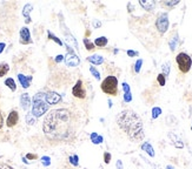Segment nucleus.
Wrapping results in <instances>:
<instances>
[{
    "label": "nucleus",
    "instance_id": "21",
    "mask_svg": "<svg viewBox=\"0 0 192 169\" xmlns=\"http://www.w3.org/2000/svg\"><path fill=\"white\" fill-rule=\"evenodd\" d=\"M10 71V67H8V65L6 62H2L0 63V78L1 76H4V75H6V73Z\"/></svg>",
    "mask_w": 192,
    "mask_h": 169
},
{
    "label": "nucleus",
    "instance_id": "31",
    "mask_svg": "<svg viewBox=\"0 0 192 169\" xmlns=\"http://www.w3.org/2000/svg\"><path fill=\"white\" fill-rule=\"evenodd\" d=\"M78 161H79V158H78L77 155H72V156H70V162L73 164L74 167L78 166Z\"/></svg>",
    "mask_w": 192,
    "mask_h": 169
},
{
    "label": "nucleus",
    "instance_id": "38",
    "mask_svg": "<svg viewBox=\"0 0 192 169\" xmlns=\"http://www.w3.org/2000/svg\"><path fill=\"white\" fill-rule=\"evenodd\" d=\"M123 88H124V92H125V93H130V86H128L126 82H124L123 84Z\"/></svg>",
    "mask_w": 192,
    "mask_h": 169
},
{
    "label": "nucleus",
    "instance_id": "12",
    "mask_svg": "<svg viewBox=\"0 0 192 169\" xmlns=\"http://www.w3.org/2000/svg\"><path fill=\"white\" fill-rule=\"evenodd\" d=\"M140 6L144 8L145 11H149V12H152L155 10L156 7V1H147V0H140L139 1Z\"/></svg>",
    "mask_w": 192,
    "mask_h": 169
},
{
    "label": "nucleus",
    "instance_id": "34",
    "mask_svg": "<svg viewBox=\"0 0 192 169\" xmlns=\"http://www.w3.org/2000/svg\"><path fill=\"white\" fill-rule=\"evenodd\" d=\"M104 161H105V163L106 164L110 163V161H111V154L107 153V152L104 154Z\"/></svg>",
    "mask_w": 192,
    "mask_h": 169
},
{
    "label": "nucleus",
    "instance_id": "13",
    "mask_svg": "<svg viewBox=\"0 0 192 169\" xmlns=\"http://www.w3.org/2000/svg\"><path fill=\"white\" fill-rule=\"evenodd\" d=\"M18 79L20 81V84L24 88H27V87H30V82L32 81V76H25V75H22V74H19L18 75Z\"/></svg>",
    "mask_w": 192,
    "mask_h": 169
},
{
    "label": "nucleus",
    "instance_id": "45",
    "mask_svg": "<svg viewBox=\"0 0 192 169\" xmlns=\"http://www.w3.org/2000/svg\"><path fill=\"white\" fill-rule=\"evenodd\" d=\"M5 43H4V42H0V53L2 52V51H4V48H5Z\"/></svg>",
    "mask_w": 192,
    "mask_h": 169
},
{
    "label": "nucleus",
    "instance_id": "48",
    "mask_svg": "<svg viewBox=\"0 0 192 169\" xmlns=\"http://www.w3.org/2000/svg\"><path fill=\"white\" fill-rule=\"evenodd\" d=\"M191 130H192V126H191Z\"/></svg>",
    "mask_w": 192,
    "mask_h": 169
},
{
    "label": "nucleus",
    "instance_id": "32",
    "mask_svg": "<svg viewBox=\"0 0 192 169\" xmlns=\"http://www.w3.org/2000/svg\"><path fill=\"white\" fill-rule=\"evenodd\" d=\"M142 65H143V60H142V59H139L138 61L136 62V66H134V71H136V73H139V72H140Z\"/></svg>",
    "mask_w": 192,
    "mask_h": 169
},
{
    "label": "nucleus",
    "instance_id": "41",
    "mask_svg": "<svg viewBox=\"0 0 192 169\" xmlns=\"http://www.w3.org/2000/svg\"><path fill=\"white\" fill-rule=\"evenodd\" d=\"M63 59H64V55H61V54H59L58 57L55 58V62H60V61H63Z\"/></svg>",
    "mask_w": 192,
    "mask_h": 169
},
{
    "label": "nucleus",
    "instance_id": "24",
    "mask_svg": "<svg viewBox=\"0 0 192 169\" xmlns=\"http://www.w3.org/2000/svg\"><path fill=\"white\" fill-rule=\"evenodd\" d=\"M170 66H171L170 62H166L163 65V75H164L165 78L170 74Z\"/></svg>",
    "mask_w": 192,
    "mask_h": 169
},
{
    "label": "nucleus",
    "instance_id": "33",
    "mask_svg": "<svg viewBox=\"0 0 192 169\" xmlns=\"http://www.w3.org/2000/svg\"><path fill=\"white\" fill-rule=\"evenodd\" d=\"M41 163H43L44 166H50V163H51V158H48V156H44V158H41Z\"/></svg>",
    "mask_w": 192,
    "mask_h": 169
},
{
    "label": "nucleus",
    "instance_id": "6",
    "mask_svg": "<svg viewBox=\"0 0 192 169\" xmlns=\"http://www.w3.org/2000/svg\"><path fill=\"white\" fill-rule=\"evenodd\" d=\"M156 26H157V30L159 31V33H165L169 28V16L167 13H160L157 20H156Z\"/></svg>",
    "mask_w": 192,
    "mask_h": 169
},
{
    "label": "nucleus",
    "instance_id": "43",
    "mask_svg": "<svg viewBox=\"0 0 192 169\" xmlns=\"http://www.w3.org/2000/svg\"><path fill=\"white\" fill-rule=\"evenodd\" d=\"M93 26L96 27V28H97V27H100V26H102V22H99V21L94 20V21H93Z\"/></svg>",
    "mask_w": 192,
    "mask_h": 169
},
{
    "label": "nucleus",
    "instance_id": "46",
    "mask_svg": "<svg viewBox=\"0 0 192 169\" xmlns=\"http://www.w3.org/2000/svg\"><path fill=\"white\" fill-rule=\"evenodd\" d=\"M108 107H110V108L112 107V102H111V101H108Z\"/></svg>",
    "mask_w": 192,
    "mask_h": 169
},
{
    "label": "nucleus",
    "instance_id": "14",
    "mask_svg": "<svg viewBox=\"0 0 192 169\" xmlns=\"http://www.w3.org/2000/svg\"><path fill=\"white\" fill-rule=\"evenodd\" d=\"M87 61L91 63H93V65H102L104 62V58L100 57V55H98V54H94V55H91L87 58Z\"/></svg>",
    "mask_w": 192,
    "mask_h": 169
},
{
    "label": "nucleus",
    "instance_id": "9",
    "mask_svg": "<svg viewBox=\"0 0 192 169\" xmlns=\"http://www.w3.org/2000/svg\"><path fill=\"white\" fill-rule=\"evenodd\" d=\"M60 100H61V96L55 92H48V93L45 94V101L47 102L48 106L55 105V103L60 102Z\"/></svg>",
    "mask_w": 192,
    "mask_h": 169
},
{
    "label": "nucleus",
    "instance_id": "1",
    "mask_svg": "<svg viewBox=\"0 0 192 169\" xmlns=\"http://www.w3.org/2000/svg\"><path fill=\"white\" fill-rule=\"evenodd\" d=\"M78 115L70 108L53 109L45 116L43 132L47 139L57 142H71L80 129Z\"/></svg>",
    "mask_w": 192,
    "mask_h": 169
},
{
    "label": "nucleus",
    "instance_id": "35",
    "mask_svg": "<svg viewBox=\"0 0 192 169\" xmlns=\"http://www.w3.org/2000/svg\"><path fill=\"white\" fill-rule=\"evenodd\" d=\"M124 101H125V102L132 101V95H131V93H125V94H124Z\"/></svg>",
    "mask_w": 192,
    "mask_h": 169
},
{
    "label": "nucleus",
    "instance_id": "17",
    "mask_svg": "<svg viewBox=\"0 0 192 169\" xmlns=\"http://www.w3.org/2000/svg\"><path fill=\"white\" fill-rule=\"evenodd\" d=\"M142 149L149 154L150 156H152V158L155 156V150H153V148L151 146V143H149V142L143 143V144H142Z\"/></svg>",
    "mask_w": 192,
    "mask_h": 169
},
{
    "label": "nucleus",
    "instance_id": "4",
    "mask_svg": "<svg viewBox=\"0 0 192 169\" xmlns=\"http://www.w3.org/2000/svg\"><path fill=\"white\" fill-rule=\"evenodd\" d=\"M100 88H102L103 92L107 95H112V96L118 95V80H117V78L113 76V75L107 76L106 79L102 82Z\"/></svg>",
    "mask_w": 192,
    "mask_h": 169
},
{
    "label": "nucleus",
    "instance_id": "5",
    "mask_svg": "<svg viewBox=\"0 0 192 169\" xmlns=\"http://www.w3.org/2000/svg\"><path fill=\"white\" fill-rule=\"evenodd\" d=\"M176 61H177V65H178V69L180 71L181 73L185 74L191 69L192 59L189 54H186V53L181 52V53H179V54H177Z\"/></svg>",
    "mask_w": 192,
    "mask_h": 169
},
{
    "label": "nucleus",
    "instance_id": "40",
    "mask_svg": "<svg viewBox=\"0 0 192 169\" xmlns=\"http://www.w3.org/2000/svg\"><path fill=\"white\" fill-rule=\"evenodd\" d=\"M26 158H30V160H36V158H38L36 154H27L26 155Z\"/></svg>",
    "mask_w": 192,
    "mask_h": 169
},
{
    "label": "nucleus",
    "instance_id": "36",
    "mask_svg": "<svg viewBox=\"0 0 192 169\" xmlns=\"http://www.w3.org/2000/svg\"><path fill=\"white\" fill-rule=\"evenodd\" d=\"M26 120H27V123H28V125H33L34 121H36V119H32V114H28V115L26 116Z\"/></svg>",
    "mask_w": 192,
    "mask_h": 169
},
{
    "label": "nucleus",
    "instance_id": "28",
    "mask_svg": "<svg viewBox=\"0 0 192 169\" xmlns=\"http://www.w3.org/2000/svg\"><path fill=\"white\" fill-rule=\"evenodd\" d=\"M160 114H161V109H160L159 107H155V108L152 109V117H153V119H157Z\"/></svg>",
    "mask_w": 192,
    "mask_h": 169
},
{
    "label": "nucleus",
    "instance_id": "7",
    "mask_svg": "<svg viewBox=\"0 0 192 169\" xmlns=\"http://www.w3.org/2000/svg\"><path fill=\"white\" fill-rule=\"evenodd\" d=\"M67 48H69V53L64 57L65 62H66V65H67L69 67H77V66L80 63L79 58H78V57L74 54V52L70 48V46H67Z\"/></svg>",
    "mask_w": 192,
    "mask_h": 169
},
{
    "label": "nucleus",
    "instance_id": "30",
    "mask_svg": "<svg viewBox=\"0 0 192 169\" xmlns=\"http://www.w3.org/2000/svg\"><path fill=\"white\" fill-rule=\"evenodd\" d=\"M157 80H158V82H159L160 86H165V82H166V78L163 75V74H159L158 76H157Z\"/></svg>",
    "mask_w": 192,
    "mask_h": 169
},
{
    "label": "nucleus",
    "instance_id": "22",
    "mask_svg": "<svg viewBox=\"0 0 192 169\" xmlns=\"http://www.w3.org/2000/svg\"><path fill=\"white\" fill-rule=\"evenodd\" d=\"M169 45H170V48H171V51L173 52L175 49L177 48V46H178V35H175V37L172 38L170 40V42H169Z\"/></svg>",
    "mask_w": 192,
    "mask_h": 169
},
{
    "label": "nucleus",
    "instance_id": "20",
    "mask_svg": "<svg viewBox=\"0 0 192 169\" xmlns=\"http://www.w3.org/2000/svg\"><path fill=\"white\" fill-rule=\"evenodd\" d=\"M91 140H92V142L94 143V144H99V143L103 142V136H100V135H98L97 133H92L91 134Z\"/></svg>",
    "mask_w": 192,
    "mask_h": 169
},
{
    "label": "nucleus",
    "instance_id": "23",
    "mask_svg": "<svg viewBox=\"0 0 192 169\" xmlns=\"http://www.w3.org/2000/svg\"><path fill=\"white\" fill-rule=\"evenodd\" d=\"M5 84L10 88L11 90H14L17 89V86H16V82H14V80L12 79V78H8V79H6V81H5Z\"/></svg>",
    "mask_w": 192,
    "mask_h": 169
},
{
    "label": "nucleus",
    "instance_id": "10",
    "mask_svg": "<svg viewBox=\"0 0 192 169\" xmlns=\"http://www.w3.org/2000/svg\"><path fill=\"white\" fill-rule=\"evenodd\" d=\"M20 42H22V43H25V45L32 42L31 35H30V31H28L27 27H22V31H20Z\"/></svg>",
    "mask_w": 192,
    "mask_h": 169
},
{
    "label": "nucleus",
    "instance_id": "37",
    "mask_svg": "<svg viewBox=\"0 0 192 169\" xmlns=\"http://www.w3.org/2000/svg\"><path fill=\"white\" fill-rule=\"evenodd\" d=\"M0 169H14V168H12L11 166H8V164L6 163H0Z\"/></svg>",
    "mask_w": 192,
    "mask_h": 169
},
{
    "label": "nucleus",
    "instance_id": "2",
    "mask_svg": "<svg viewBox=\"0 0 192 169\" xmlns=\"http://www.w3.org/2000/svg\"><path fill=\"white\" fill-rule=\"evenodd\" d=\"M117 123L119 128L126 133L132 142H140L145 137L143 120L136 112L125 109L117 115Z\"/></svg>",
    "mask_w": 192,
    "mask_h": 169
},
{
    "label": "nucleus",
    "instance_id": "29",
    "mask_svg": "<svg viewBox=\"0 0 192 169\" xmlns=\"http://www.w3.org/2000/svg\"><path fill=\"white\" fill-rule=\"evenodd\" d=\"M90 72L92 73V75H93L97 80H100V73H99L94 67H90Z\"/></svg>",
    "mask_w": 192,
    "mask_h": 169
},
{
    "label": "nucleus",
    "instance_id": "3",
    "mask_svg": "<svg viewBox=\"0 0 192 169\" xmlns=\"http://www.w3.org/2000/svg\"><path fill=\"white\" fill-rule=\"evenodd\" d=\"M48 109L47 102L45 101V94L44 93H38L33 98V107H32V115L36 117L44 115Z\"/></svg>",
    "mask_w": 192,
    "mask_h": 169
},
{
    "label": "nucleus",
    "instance_id": "39",
    "mask_svg": "<svg viewBox=\"0 0 192 169\" xmlns=\"http://www.w3.org/2000/svg\"><path fill=\"white\" fill-rule=\"evenodd\" d=\"M127 55L128 57H137L138 52H134V51H127Z\"/></svg>",
    "mask_w": 192,
    "mask_h": 169
},
{
    "label": "nucleus",
    "instance_id": "16",
    "mask_svg": "<svg viewBox=\"0 0 192 169\" xmlns=\"http://www.w3.org/2000/svg\"><path fill=\"white\" fill-rule=\"evenodd\" d=\"M33 6L31 5V4H27V5H25V7H24V10H22V16L26 18V22L27 24H30L31 22V18H30V13H31V11H32Z\"/></svg>",
    "mask_w": 192,
    "mask_h": 169
},
{
    "label": "nucleus",
    "instance_id": "27",
    "mask_svg": "<svg viewBox=\"0 0 192 169\" xmlns=\"http://www.w3.org/2000/svg\"><path fill=\"white\" fill-rule=\"evenodd\" d=\"M179 4V1L178 0H171V1H163V5L164 6H167V7H173V6H176Z\"/></svg>",
    "mask_w": 192,
    "mask_h": 169
},
{
    "label": "nucleus",
    "instance_id": "11",
    "mask_svg": "<svg viewBox=\"0 0 192 169\" xmlns=\"http://www.w3.org/2000/svg\"><path fill=\"white\" fill-rule=\"evenodd\" d=\"M18 120H19V115H18V112H17V111H12L11 113H10L8 117H7L6 125H7V127L16 126L17 123H18Z\"/></svg>",
    "mask_w": 192,
    "mask_h": 169
},
{
    "label": "nucleus",
    "instance_id": "18",
    "mask_svg": "<svg viewBox=\"0 0 192 169\" xmlns=\"http://www.w3.org/2000/svg\"><path fill=\"white\" fill-rule=\"evenodd\" d=\"M169 137H170L171 140H172V142H173V144L176 146L177 148H183L184 147V143L181 142L180 140H178V137L173 134V133H169Z\"/></svg>",
    "mask_w": 192,
    "mask_h": 169
},
{
    "label": "nucleus",
    "instance_id": "8",
    "mask_svg": "<svg viewBox=\"0 0 192 169\" xmlns=\"http://www.w3.org/2000/svg\"><path fill=\"white\" fill-rule=\"evenodd\" d=\"M72 94L73 96L78 98V99H84L86 95V92L84 89V84H83V81L81 80H78L77 84L73 86L72 88Z\"/></svg>",
    "mask_w": 192,
    "mask_h": 169
},
{
    "label": "nucleus",
    "instance_id": "19",
    "mask_svg": "<svg viewBox=\"0 0 192 169\" xmlns=\"http://www.w3.org/2000/svg\"><path fill=\"white\" fill-rule=\"evenodd\" d=\"M94 45L98 46V47H105L107 45V38L106 37H99L96 39L94 41Z\"/></svg>",
    "mask_w": 192,
    "mask_h": 169
},
{
    "label": "nucleus",
    "instance_id": "47",
    "mask_svg": "<svg viewBox=\"0 0 192 169\" xmlns=\"http://www.w3.org/2000/svg\"><path fill=\"white\" fill-rule=\"evenodd\" d=\"M166 169H175V168H173V167H171V166H167V167H166Z\"/></svg>",
    "mask_w": 192,
    "mask_h": 169
},
{
    "label": "nucleus",
    "instance_id": "25",
    "mask_svg": "<svg viewBox=\"0 0 192 169\" xmlns=\"http://www.w3.org/2000/svg\"><path fill=\"white\" fill-rule=\"evenodd\" d=\"M84 45H85V48L87 49V51H92V49H94V43L91 42L89 39H84Z\"/></svg>",
    "mask_w": 192,
    "mask_h": 169
},
{
    "label": "nucleus",
    "instance_id": "15",
    "mask_svg": "<svg viewBox=\"0 0 192 169\" xmlns=\"http://www.w3.org/2000/svg\"><path fill=\"white\" fill-rule=\"evenodd\" d=\"M20 103H22V109H27L30 105H31V99H30V96L27 93L22 95V98H20Z\"/></svg>",
    "mask_w": 192,
    "mask_h": 169
},
{
    "label": "nucleus",
    "instance_id": "42",
    "mask_svg": "<svg viewBox=\"0 0 192 169\" xmlns=\"http://www.w3.org/2000/svg\"><path fill=\"white\" fill-rule=\"evenodd\" d=\"M117 169H123V163H122L120 160H118L117 161Z\"/></svg>",
    "mask_w": 192,
    "mask_h": 169
},
{
    "label": "nucleus",
    "instance_id": "44",
    "mask_svg": "<svg viewBox=\"0 0 192 169\" xmlns=\"http://www.w3.org/2000/svg\"><path fill=\"white\" fill-rule=\"evenodd\" d=\"M2 125H4V119H2V114L0 112V129L2 128Z\"/></svg>",
    "mask_w": 192,
    "mask_h": 169
},
{
    "label": "nucleus",
    "instance_id": "26",
    "mask_svg": "<svg viewBox=\"0 0 192 169\" xmlns=\"http://www.w3.org/2000/svg\"><path fill=\"white\" fill-rule=\"evenodd\" d=\"M48 39H51V40H53L54 42H57L59 46H63V41H61L60 39H58L54 34H52L51 32H48Z\"/></svg>",
    "mask_w": 192,
    "mask_h": 169
}]
</instances>
